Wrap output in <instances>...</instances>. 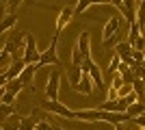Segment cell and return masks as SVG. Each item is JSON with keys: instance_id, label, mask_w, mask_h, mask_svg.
Returning <instances> with one entry per match:
<instances>
[{"instance_id": "obj_1", "label": "cell", "mask_w": 145, "mask_h": 130, "mask_svg": "<svg viewBox=\"0 0 145 130\" xmlns=\"http://www.w3.org/2000/svg\"><path fill=\"white\" fill-rule=\"evenodd\" d=\"M56 46H59V35H54L52 41H50V46H48V50L39 54V61L33 63L35 69H41V67H46V65H52V63H59L61 61V59H59V52H56Z\"/></svg>"}, {"instance_id": "obj_2", "label": "cell", "mask_w": 145, "mask_h": 130, "mask_svg": "<svg viewBox=\"0 0 145 130\" xmlns=\"http://www.w3.org/2000/svg\"><path fill=\"white\" fill-rule=\"evenodd\" d=\"M39 50H37V41H35V37L33 35H28L26 33L24 35V52H22V61L28 65V63H37L39 61Z\"/></svg>"}, {"instance_id": "obj_3", "label": "cell", "mask_w": 145, "mask_h": 130, "mask_svg": "<svg viewBox=\"0 0 145 130\" xmlns=\"http://www.w3.org/2000/svg\"><path fill=\"white\" fill-rule=\"evenodd\" d=\"M41 108L46 113H54V115H59V117H65V119H76V115H74L72 108H67L65 104H61L59 100H46L41 104Z\"/></svg>"}, {"instance_id": "obj_4", "label": "cell", "mask_w": 145, "mask_h": 130, "mask_svg": "<svg viewBox=\"0 0 145 130\" xmlns=\"http://www.w3.org/2000/svg\"><path fill=\"white\" fill-rule=\"evenodd\" d=\"M59 89H61V72L52 69L48 74V82H46V100H59Z\"/></svg>"}, {"instance_id": "obj_5", "label": "cell", "mask_w": 145, "mask_h": 130, "mask_svg": "<svg viewBox=\"0 0 145 130\" xmlns=\"http://www.w3.org/2000/svg\"><path fill=\"white\" fill-rule=\"evenodd\" d=\"M121 26H128V22L121 15H113V18L106 22V26H104V33H102V41H106V39H110L113 35H115L117 31H119Z\"/></svg>"}, {"instance_id": "obj_6", "label": "cell", "mask_w": 145, "mask_h": 130, "mask_svg": "<svg viewBox=\"0 0 145 130\" xmlns=\"http://www.w3.org/2000/svg\"><path fill=\"white\" fill-rule=\"evenodd\" d=\"M137 7H139V2L137 0H121V18L126 20L128 24H132V22H137Z\"/></svg>"}, {"instance_id": "obj_7", "label": "cell", "mask_w": 145, "mask_h": 130, "mask_svg": "<svg viewBox=\"0 0 145 130\" xmlns=\"http://www.w3.org/2000/svg\"><path fill=\"white\" fill-rule=\"evenodd\" d=\"M76 48L80 50V54H82V61H93V56H91V35L89 31H82L78 37V46Z\"/></svg>"}, {"instance_id": "obj_8", "label": "cell", "mask_w": 145, "mask_h": 130, "mask_svg": "<svg viewBox=\"0 0 145 130\" xmlns=\"http://www.w3.org/2000/svg\"><path fill=\"white\" fill-rule=\"evenodd\" d=\"M72 18H74V7H63L61 13H59V18H56V33L54 35H59V33L72 22Z\"/></svg>"}, {"instance_id": "obj_9", "label": "cell", "mask_w": 145, "mask_h": 130, "mask_svg": "<svg viewBox=\"0 0 145 130\" xmlns=\"http://www.w3.org/2000/svg\"><path fill=\"white\" fill-rule=\"evenodd\" d=\"M76 119L80 122H91V124H95V122H102V111L100 108H91V111H74Z\"/></svg>"}, {"instance_id": "obj_10", "label": "cell", "mask_w": 145, "mask_h": 130, "mask_svg": "<svg viewBox=\"0 0 145 130\" xmlns=\"http://www.w3.org/2000/svg\"><path fill=\"white\" fill-rule=\"evenodd\" d=\"M74 91L82 93V95H91V91H93V80H91L89 72H82V78H80L78 85L74 87Z\"/></svg>"}, {"instance_id": "obj_11", "label": "cell", "mask_w": 145, "mask_h": 130, "mask_svg": "<svg viewBox=\"0 0 145 130\" xmlns=\"http://www.w3.org/2000/svg\"><path fill=\"white\" fill-rule=\"evenodd\" d=\"M26 67V63L22 61V59H18V61H11V65H9V69H7V78L9 80H13V78H18L20 74H22V69Z\"/></svg>"}, {"instance_id": "obj_12", "label": "cell", "mask_w": 145, "mask_h": 130, "mask_svg": "<svg viewBox=\"0 0 145 130\" xmlns=\"http://www.w3.org/2000/svg\"><path fill=\"white\" fill-rule=\"evenodd\" d=\"M15 24H18V15H15V13H7L5 18L0 20V35H5L7 31H11Z\"/></svg>"}, {"instance_id": "obj_13", "label": "cell", "mask_w": 145, "mask_h": 130, "mask_svg": "<svg viewBox=\"0 0 145 130\" xmlns=\"http://www.w3.org/2000/svg\"><path fill=\"white\" fill-rule=\"evenodd\" d=\"M35 72H37V69H35V65H33V63H28V65H26V67L22 69V74L18 76V80L22 82L24 87H26V85H30V82H33V78H35Z\"/></svg>"}, {"instance_id": "obj_14", "label": "cell", "mask_w": 145, "mask_h": 130, "mask_svg": "<svg viewBox=\"0 0 145 130\" xmlns=\"http://www.w3.org/2000/svg\"><path fill=\"white\" fill-rule=\"evenodd\" d=\"M20 119L22 117H20L18 113H11L5 122H0V126H2V130H18L20 128Z\"/></svg>"}, {"instance_id": "obj_15", "label": "cell", "mask_w": 145, "mask_h": 130, "mask_svg": "<svg viewBox=\"0 0 145 130\" xmlns=\"http://www.w3.org/2000/svg\"><path fill=\"white\" fill-rule=\"evenodd\" d=\"M89 76H91V80H93V85H95L97 89H102V91H104V80H102V74H100V67H97L95 63L89 67Z\"/></svg>"}, {"instance_id": "obj_16", "label": "cell", "mask_w": 145, "mask_h": 130, "mask_svg": "<svg viewBox=\"0 0 145 130\" xmlns=\"http://www.w3.org/2000/svg\"><path fill=\"white\" fill-rule=\"evenodd\" d=\"M80 78H82V67L80 65H72L69 67V85H72V89L80 82Z\"/></svg>"}, {"instance_id": "obj_17", "label": "cell", "mask_w": 145, "mask_h": 130, "mask_svg": "<svg viewBox=\"0 0 145 130\" xmlns=\"http://www.w3.org/2000/svg\"><path fill=\"white\" fill-rule=\"evenodd\" d=\"M137 26L141 33L145 31V0H141V5L137 7Z\"/></svg>"}, {"instance_id": "obj_18", "label": "cell", "mask_w": 145, "mask_h": 130, "mask_svg": "<svg viewBox=\"0 0 145 130\" xmlns=\"http://www.w3.org/2000/svg\"><path fill=\"white\" fill-rule=\"evenodd\" d=\"M126 113L130 115V117H137V115H143V113H145V102H139V100H137L134 104H130V106L126 108Z\"/></svg>"}, {"instance_id": "obj_19", "label": "cell", "mask_w": 145, "mask_h": 130, "mask_svg": "<svg viewBox=\"0 0 145 130\" xmlns=\"http://www.w3.org/2000/svg\"><path fill=\"white\" fill-rule=\"evenodd\" d=\"M139 35H141V31H139V26H137V22H132V24H128V39H126V41L130 43V46L134 43V39L139 37Z\"/></svg>"}, {"instance_id": "obj_20", "label": "cell", "mask_w": 145, "mask_h": 130, "mask_svg": "<svg viewBox=\"0 0 145 130\" xmlns=\"http://www.w3.org/2000/svg\"><path fill=\"white\" fill-rule=\"evenodd\" d=\"M5 89H7V91H11V93H15V95H18V93L22 91V89H24V85H22V82H20L18 78H13V80H9V82L5 85Z\"/></svg>"}, {"instance_id": "obj_21", "label": "cell", "mask_w": 145, "mask_h": 130, "mask_svg": "<svg viewBox=\"0 0 145 130\" xmlns=\"http://www.w3.org/2000/svg\"><path fill=\"white\" fill-rule=\"evenodd\" d=\"M35 115H33V117H22L20 119V128L18 130H35Z\"/></svg>"}, {"instance_id": "obj_22", "label": "cell", "mask_w": 145, "mask_h": 130, "mask_svg": "<svg viewBox=\"0 0 145 130\" xmlns=\"http://www.w3.org/2000/svg\"><path fill=\"white\" fill-rule=\"evenodd\" d=\"M11 113H15V106H11V104H2L0 102V122H5Z\"/></svg>"}, {"instance_id": "obj_23", "label": "cell", "mask_w": 145, "mask_h": 130, "mask_svg": "<svg viewBox=\"0 0 145 130\" xmlns=\"http://www.w3.org/2000/svg\"><path fill=\"white\" fill-rule=\"evenodd\" d=\"M132 91L137 93V98L141 100V98L145 95V82H143V80H134V82H132Z\"/></svg>"}, {"instance_id": "obj_24", "label": "cell", "mask_w": 145, "mask_h": 130, "mask_svg": "<svg viewBox=\"0 0 145 130\" xmlns=\"http://www.w3.org/2000/svg\"><path fill=\"white\" fill-rule=\"evenodd\" d=\"M119 65H121V59H119V54H113V59H110V65H108V74H115L117 69H119Z\"/></svg>"}, {"instance_id": "obj_25", "label": "cell", "mask_w": 145, "mask_h": 130, "mask_svg": "<svg viewBox=\"0 0 145 130\" xmlns=\"http://www.w3.org/2000/svg\"><path fill=\"white\" fill-rule=\"evenodd\" d=\"M132 50H139V52H145V37H143V35H139V37L134 39V43H132Z\"/></svg>"}, {"instance_id": "obj_26", "label": "cell", "mask_w": 145, "mask_h": 130, "mask_svg": "<svg viewBox=\"0 0 145 130\" xmlns=\"http://www.w3.org/2000/svg\"><path fill=\"white\" fill-rule=\"evenodd\" d=\"M72 65H82V54H80L78 48L72 50Z\"/></svg>"}, {"instance_id": "obj_27", "label": "cell", "mask_w": 145, "mask_h": 130, "mask_svg": "<svg viewBox=\"0 0 145 130\" xmlns=\"http://www.w3.org/2000/svg\"><path fill=\"white\" fill-rule=\"evenodd\" d=\"M2 104H11V106H15V93L5 91V95H2Z\"/></svg>"}, {"instance_id": "obj_28", "label": "cell", "mask_w": 145, "mask_h": 130, "mask_svg": "<svg viewBox=\"0 0 145 130\" xmlns=\"http://www.w3.org/2000/svg\"><path fill=\"white\" fill-rule=\"evenodd\" d=\"M89 7V0H78V7H74V13H85Z\"/></svg>"}, {"instance_id": "obj_29", "label": "cell", "mask_w": 145, "mask_h": 130, "mask_svg": "<svg viewBox=\"0 0 145 130\" xmlns=\"http://www.w3.org/2000/svg\"><path fill=\"white\" fill-rule=\"evenodd\" d=\"M130 122H132L134 126H139V128H145V113H143V115H137V117H132Z\"/></svg>"}, {"instance_id": "obj_30", "label": "cell", "mask_w": 145, "mask_h": 130, "mask_svg": "<svg viewBox=\"0 0 145 130\" xmlns=\"http://www.w3.org/2000/svg\"><path fill=\"white\" fill-rule=\"evenodd\" d=\"M35 130H52V124H50V122H37Z\"/></svg>"}, {"instance_id": "obj_31", "label": "cell", "mask_w": 145, "mask_h": 130, "mask_svg": "<svg viewBox=\"0 0 145 130\" xmlns=\"http://www.w3.org/2000/svg\"><path fill=\"white\" fill-rule=\"evenodd\" d=\"M22 5V0H7V11H13V9H18Z\"/></svg>"}, {"instance_id": "obj_32", "label": "cell", "mask_w": 145, "mask_h": 130, "mask_svg": "<svg viewBox=\"0 0 145 130\" xmlns=\"http://www.w3.org/2000/svg\"><path fill=\"white\" fill-rule=\"evenodd\" d=\"M95 5L106 7V5H110V2H108V0H89V7H95Z\"/></svg>"}, {"instance_id": "obj_33", "label": "cell", "mask_w": 145, "mask_h": 130, "mask_svg": "<svg viewBox=\"0 0 145 130\" xmlns=\"http://www.w3.org/2000/svg\"><path fill=\"white\" fill-rule=\"evenodd\" d=\"M115 130H130V122H123V124H115Z\"/></svg>"}, {"instance_id": "obj_34", "label": "cell", "mask_w": 145, "mask_h": 130, "mask_svg": "<svg viewBox=\"0 0 145 130\" xmlns=\"http://www.w3.org/2000/svg\"><path fill=\"white\" fill-rule=\"evenodd\" d=\"M5 15H7V5L0 0V18H5Z\"/></svg>"}, {"instance_id": "obj_35", "label": "cell", "mask_w": 145, "mask_h": 130, "mask_svg": "<svg viewBox=\"0 0 145 130\" xmlns=\"http://www.w3.org/2000/svg\"><path fill=\"white\" fill-rule=\"evenodd\" d=\"M7 82H9V78H7V74H0V87H5Z\"/></svg>"}, {"instance_id": "obj_36", "label": "cell", "mask_w": 145, "mask_h": 130, "mask_svg": "<svg viewBox=\"0 0 145 130\" xmlns=\"http://www.w3.org/2000/svg\"><path fill=\"white\" fill-rule=\"evenodd\" d=\"M108 2H110V7H115V9L121 7V0H108Z\"/></svg>"}, {"instance_id": "obj_37", "label": "cell", "mask_w": 145, "mask_h": 130, "mask_svg": "<svg viewBox=\"0 0 145 130\" xmlns=\"http://www.w3.org/2000/svg\"><path fill=\"white\" fill-rule=\"evenodd\" d=\"M5 91H7L5 87H0V102H2V95H5Z\"/></svg>"}, {"instance_id": "obj_38", "label": "cell", "mask_w": 145, "mask_h": 130, "mask_svg": "<svg viewBox=\"0 0 145 130\" xmlns=\"http://www.w3.org/2000/svg\"><path fill=\"white\" fill-rule=\"evenodd\" d=\"M52 130H63V128H59V126H54V124H52Z\"/></svg>"}, {"instance_id": "obj_39", "label": "cell", "mask_w": 145, "mask_h": 130, "mask_svg": "<svg viewBox=\"0 0 145 130\" xmlns=\"http://www.w3.org/2000/svg\"><path fill=\"white\" fill-rule=\"evenodd\" d=\"M0 54H2V48H0Z\"/></svg>"}, {"instance_id": "obj_40", "label": "cell", "mask_w": 145, "mask_h": 130, "mask_svg": "<svg viewBox=\"0 0 145 130\" xmlns=\"http://www.w3.org/2000/svg\"><path fill=\"white\" fill-rule=\"evenodd\" d=\"M141 130H145V128H141Z\"/></svg>"}]
</instances>
